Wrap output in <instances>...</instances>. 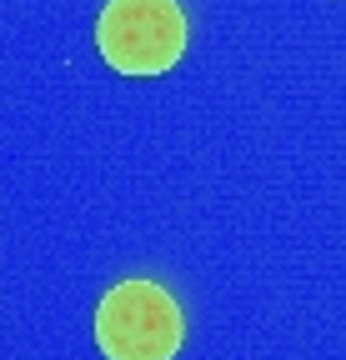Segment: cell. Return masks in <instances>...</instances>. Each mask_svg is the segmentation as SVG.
Instances as JSON below:
<instances>
[{
  "mask_svg": "<svg viewBox=\"0 0 346 360\" xmlns=\"http://www.w3.org/2000/svg\"><path fill=\"white\" fill-rule=\"evenodd\" d=\"M96 45L121 75H161L186 51V15L176 0H111L96 20Z\"/></svg>",
  "mask_w": 346,
  "mask_h": 360,
  "instance_id": "7a4b0ae2",
  "label": "cell"
},
{
  "mask_svg": "<svg viewBox=\"0 0 346 360\" xmlns=\"http://www.w3.org/2000/svg\"><path fill=\"white\" fill-rule=\"evenodd\" d=\"M181 335V305L156 281H121L96 310V340L111 360H171Z\"/></svg>",
  "mask_w": 346,
  "mask_h": 360,
  "instance_id": "6da1fadb",
  "label": "cell"
}]
</instances>
